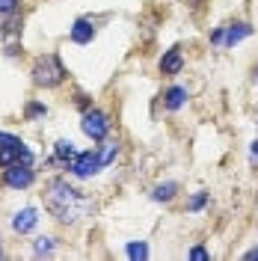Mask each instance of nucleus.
Instances as JSON below:
<instances>
[{
    "mask_svg": "<svg viewBox=\"0 0 258 261\" xmlns=\"http://www.w3.org/2000/svg\"><path fill=\"white\" fill-rule=\"evenodd\" d=\"M205 202H208V193H205V190H199V193L190 199V205H187V208H190V211H199V208H205Z\"/></svg>",
    "mask_w": 258,
    "mask_h": 261,
    "instance_id": "16",
    "label": "nucleus"
},
{
    "mask_svg": "<svg viewBox=\"0 0 258 261\" xmlns=\"http://www.w3.org/2000/svg\"><path fill=\"white\" fill-rule=\"evenodd\" d=\"M246 258H249V261H255V258H258V249H249V252H246Z\"/></svg>",
    "mask_w": 258,
    "mask_h": 261,
    "instance_id": "24",
    "label": "nucleus"
},
{
    "mask_svg": "<svg viewBox=\"0 0 258 261\" xmlns=\"http://www.w3.org/2000/svg\"><path fill=\"white\" fill-rule=\"evenodd\" d=\"M128 255L131 258H145V255H148V246L145 244H128Z\"/></svg>",
    "mask_w": 258,
    "mask_h": 261,
    "instance_id": "15",
    "label": "nucleus"
},
{
    "mask_svg": "<svg viewBox=\"0 0 258 261\" xmlns=\"http://www.w3.org/2000/svg\"><path fill=\"white\" fill-rule=\"evenodd\" d=\"M0 255H3V249H0Z\"/></svg>",
    "mask_w": 258,
    "mask_h": 261,
    "instance_id": "25",
    "label": "nucleus"
},
{
    "mask_svg": "<svg viewBox=\"0 0 258 261\" xmlns=\"http://www.w3.org/2000/svg\"><path fill=\"white\" fill-rule=\"evenodd\" d=\"M0 146H12V148H21L24 143H21L18 137H12V134H3V130H0Z\"/></svg>",
    "mask_w": 258,
    "mask_h": 261,
    "instance_id": "18",
    "label": "nucleus"
},
{
    "mask_svg": "<svg viewBox=\"0 0 258 261\" xmlns=\"http://www.w3.org/2000/svg\"><path fill=\"white\" fill-rule=\"evenodd\" d=\"M178 193V184H172V181H166V184H158L154 187V193H151V199L154 202H169L172 196Z\"/></svg>",
    "mask_w": 258,
    "mask_h": 261,
    "instance_id": "11",
    "label": "nucleus"
},
{
    "mask_svg": "<svg viewBox=\"0 0 258 261\" xmlns=\"http://www.w3.org/2000/svg\"><path fill=\"white\" fill-rule=\"evenodd\" d=\"M81 128H83L86 137H92V140H104L107 130H110V122H107V116L101 113V110H89V113L83 116Z\"/></svg>",
    "mask_w": 258,
    "mask_h": 261,
    "instance_id": "4",
    "label": "nucleus"
},
{
    "mask_svg": "<svg viewBox=\"0 0 258 261\" xmlns=\"http://www.w3.org/2000/svg\"><path fill=\"white\" fill-rule=\"evenodd\" d=\"M33 249H36V255H48V252H54V241L50 238H39L33 244Z\"/></svg>",
    "mask_w": 258,
    "mask_h": 261,
    "instance_id": "14",
    "label": "nucleus"
},
{
    "mask_svg": "<svg viewBox=\"0 0 258 261\" xmlns=\"http://www.w3.org/2000/svg\"><path fill=\"white\" fill-rule=\"evenodd\" d=\"M0 12L3 15H12L15 12V0H0Z\"/></svg>",
    "mask_w": 258,
    "mask_h": 261,
    "instance_id": "20",
    "label": "nucleus"
},
{
    "mask_svg": "<svg viewBox=\"0 0 258 261\" xmlns=\"http://www.w3.org/2000/svg\"><path fill=\"white\" fill-rule=\"evenodd\" d=\"M45 208H48L57 220L74 223V220H81L83 214L92 208V202H89L81 190H74L68 181L57 178V181H50L48 187H45Z\"/></svg>",
    "mask_w": 258,
    "mask_h": 261,
    "instance_id": "1",
    "label": "nucleus"
},
{
    "mask_svg": "<svg viewBox=\"0 0 258 261\" xmlns=\"http://www.w3.org/2000/svg\"><path fill=\"white\" fill-rule=\"evenodd\" d=\"M18 163H27V166L33 163V151L27 146H21V151H18Z\"/></svg>",
    "mask_w": 258,
    "mask_h": 261,
    "instance_id": "19",
    "label": "nucleus"
},
{
    "mask_svg": "<svg viewBox=\"0 0 258 261\" xmlns=\"http://www.w3.org/2000/svg\"><path fill=\"white\" fill-rule=\"evenodd\" d=\"M18 151H21V148H12V146H0V166L6 169V166H12V163H18Z\"/></svg>",
    "mask_w": 258,
    "mask_h": 261,
    "instance_id": "12",
    "label": "nucleus"
},
{
    "mask_svg": "<svg viewBox=\"0 0 258 261\" xmlns=\"http://www.w3.org/2000/svg\"><path fill=\"white\" fill-rule=\"evenodd\" d=\"M190 258H199V261H205V258H208V252H205L202 246H196V249H190Z\"/></svg>",
    "mask_w": 258,
    "mask_h": 261,
    "instance_id": "22",
    "label": "nucleus"
},
{
    "mask_svg": "<svg viewBox=\"0 0 258 261\" xmlns=\"http://www.w3.org/2000/svg\"><path fill=\"white\" fill-rule=\"evenodd\" d=\"M27 116H45V107L42 104H30L27 107Z\"/></svg>",
    "mask_w": 258,
    "mask_h": 261,
    "instance_id": "21",
    "label": "nucleus"
},
{
    "mask_svg": "<svg viewBox=\"0 0 258 261\" xmlns=\"http://www.w3.org/2000/svg\"><path fill=\"white\" fill-rule=\"evenodd\" d=\"M249 33H252L249 24H228V27H226V45H238V42L246 39Z\"/></svg>",
    "mask_w": 258,
    "mask_h": 261,
    "instance_id": "9",
    "label": "nucleus"
},
{
    "mask_svg": "<svg viewBox=\"0 0 258 261\" xmlns=\"http://www.w3.org/2000/svg\"><path fill=\"white\" fill-rule=\"evenodd\" d=\"M181 65H184V57H181V50L178 48H172V50L163 54V60H161V71L163 74H178Z\"/></svg>",
    "mask_w": 258,
    "mask_h": 261,
    "instance_id": "8",
    "label": "nucleus"
},
{
    "mask_svg": "<svg viewBox=\"0 0 258 261\" xmlns=\"http://www.w3.org/2000/svg\"><path fill=\"white\" fill-rule=\"evenodd\" d=\"M63 77H65V68L54 54H45V57H39V60L33 63V83H36V86L50 89V86H60Z\"/></svg>",
    "mask_w": 258,
    "mask_h": 261,
    "instance_id": "2",
    "label": "nucleus"
},
{
    "mask_svg": "<svg viewBox=\"0 0 258 261\" xmlns=\"http://www.w3.org/2000/svg\"><path fill=\"white\" fill-rule=\"evenodd\" d=\"M116 148H119L116 143H104V151H101V163H104V166L116 158Z\"/></svg>",
    "mask_w": 258,
    "mask_h": 261,
    "instance_id": "17",
    "label": "nucleus"
},
{
    "mask_svg": "<svg viewBox=\"0 0 258 261\" xmlns=\"http://www.w3.org/2000/svg\"><path fill=\"white\" fill-rule=\"evenodd\" d=\"M104 163H101V154L98 151H81V154H74L71 163H68V169H71V175H78V178H89V175H95L98 169H101Z\"/></svg>",
    "mask_w": 258,
    "mask_h": 261,
    "instance_id": "3",
    "label": "nucleus"
},
{
    "mask_svg": "<svg viewBox=\"0 0 258 261\" xmlns=\"http://www.w3.org/2000/svg\"><path fill=\"white\" fill-rule=\"evenodd\" d=\"M74 158V143L71 140H60L57 143V161H71Z\"/></svg>",
    "mask_w": 258,
    "mask_h": 261,
    "instance_id": "13",
    "label": "nucleus"
},
{
    "mask_svg": "<svg viewBox=\"0 0 258 261\" xmlns=\"http://www.w3.org/2000/svg\"><path fill=\"white\" fill-rule=\"evenodd\" d=\"M33 169L27 166V163H12V166H6V175H3V181L12 187V190H24V187H30L33 184Z\"/></svg>",
    "mask_w": 258,
    "mask_h": 261,
    "instance_id": "5",
    "label": "nucleus"
},
{
    "mask_svg": "<svg viewBox=\"0 0 258 261\" xmlns=\"http://www.w3.org/2000/svg\"><path fill=\"white\" fill-rule=\"evenodd\" d=\"M252 161L258 163V140H255V143H252Z\"/></svg>",
    "mask_w": 258,
    "mask_h": 261,
    "instance_id": "23",
    "label": "nucleus"
},
{
    "mask_svg": "<svg viewBox=\"0 0 258 261\" xmlns=\"http://www.w3.org/2000/svg\"><path fill=\"white\" fill-rule=\"evenodd\" d=\"M163 101H166V107H169V110H178V107L187 101V89H184V86H172V89L163 95Z\"/></svg>",
    "mask_w": 258,
    "mask_h": 261,
    "instance_id": "10",
    "label": "nucleus"
},
{
    "mask_svg": "<svg viewBox=\"0 0 258 261\" xmlns=\"http://www.w3.org/2000/svg\"><path fill=\"white\" fill-rule=\"evenodd\" d=\"M92 39H95V27H92V21L78 18L74 27H71V42H74V45H89Z\"/></svg>",
    "mask_w": 258,
    "mask_h": 261,
    "instance_id": "6",
    "label": "nucleus"
},
{
    "mask_svg": "<svg viewBox=\"0 0 258 261\" xmlns=\"http://www.w3.org/2000/svg\"><path fill=\"white\" fill-rule=\"evenodd\" d=\"M36 223H39V214H36V208H24V211H18V214H15V220H12V228L24 234V231H30Z\"/></svg>",
    "mask_w": 258,
    "mask_h": 261,
    "instance_id": "7",
    "label": "nucleus"
}]
</instances>
